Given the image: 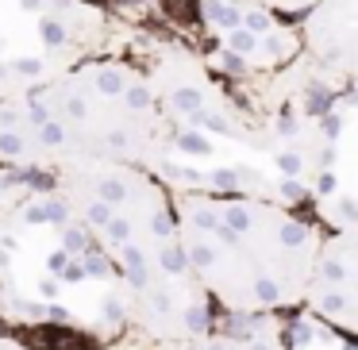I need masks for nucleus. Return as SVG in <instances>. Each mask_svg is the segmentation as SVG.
<instances>
[{"label":"nucleus","mask_w":358,"mask_h":350,"mask_svg":"<svg viewBox=\"0 0 358 350\" xmlns=\"http://www.w3.org/2000/svg\"><path fill=\"white\" fill-rule=\"evenodd\" d=\"M120 289L124 319L143 342L216 331V304L196 281L178 227L173 189L135 162H81L50 173Z\"/></svg>","instance_id":"1"},{"label":"nucleus","mask_w":358,"mask_h":350,"mask_svg":"<svg viewBox=\"0 0 358 350\" xmlns=\"http://www.w3.org/2000/svg\"><path fill=\"white\" fill-rule=\"evenodd\" d=\"M162 108L135 54L85 58L62 78L0 101V170L50 177L81 162L155 166Z\"/></svg>","instance_id":"2"},{"label":"nucleus","mask_w":358,"mask_h":350,"mask_svg":"<svg viewBox=\"0 0 358 350\" xmlns=\"http://www.w3.org/2000/svg\"><path fill=\"white\" fill-rule=\"evenodd\" d=\"M185 258L216 312L270 319L304 308L324 227L296 204L250 193L173 189Z\"/></svg>","instance_id":"3"},{"label":"nucleus","mask_w":358,"mask_h":350,"mask_svg":"<svg viewBox=\"0 0 358 350\" xmlns=\"http://www.w3.org/2000/svg\"><path fill=\"white\" fill-rule=\"evenodd\" d=\"M108 43L112 16L93 0H0V101L62 78Z\"/></svg>","instance_id":"4"},{"label":"nucleus","mask_w":358,"mask_h":350,"mask_svg":"<svg viewBox=\"0 0 358 350\" xmlns=\"http://www.w3.org/2000/svg\"><path fill=\"white\" fill-rule=\"evenodd\" d=\"M304 308L331 331L358 342V224L324 231Z\"/></svg>","instance_id":"5"},{"label":"nucleus","mask_w":358,"mask_h":350,"mask_svg":"<svg viewBox=\"0 0 358 350\" xmlns=\"http://www.w3.org/2000/svg\"><path fill=\"white\" fill-rule=\"evenodd\" d=\"M304 62L358 85V0H316L301 20Z\"/></svg>","instance_id":"6"},{"label":"nucleus","mask_w":358,"mask_h":350,"mask_svg":"<svg viewBox=\"0 0 358 350\" xmlns=\"http://www.w3.org/2000/svg\"><path fill=\"white\" fill-rule=\"evenodd\" d=\"M324 124H327V150H355L358 154V85L355 81H347V93H339L335 104L324 112ZM339 196H343V208L331 216V227L358 224V173L347 189H339Z\"/></svg>","instance_id":"7"},{"label":"nucleus","mask_w":358,"mask_h":350,"mask_svg":"<svg viewBox=\"0 0 358 350\" xmlns=\"http://www.w3.org/2000/svg\"><path fill=\"white\" fill-rule=\"evenodd\" d=\"M143 350H281L273 339L262 335H235V331H208L196 339H178V342H143Z\"/></svg>","instance_id":"8"},{"label":"nucleus","mask_w":358,"mask_h":350,"mask_svg":"<svg viewBox=\"0 0 358 350\" xmlns=\"http://www.w3.org/2000/svg\"><path fill=\"white\" fill-rule=\"evenodd\" d=\"M50 177H31V173H20V170H0V212L16 208L24 196H31L35 189H43Z\"/></svg>","instance_id":"9"},{"label":"nucleus","mask_w":358,"mask_h":350,"mask_svg":"<svg viewBox=\"0 0 358 350\" xmlns=\"http://www.w3.org/2000/svg\"><path fill=\"white\" fill-rule=\"evenodd\" d=\"M250 4H258V8L273 12V16H281V20H301L316 0H250Z\"/></svg>","instance_id":"10"},{"label":"nucleus","mask_w":358,"mask_h":350,"mask_svg":"<svg viewBox=\"0 0 358 350\" xmlns=\"http://www.w3.org/2000/svg\"><path fill=\"white\" fill-rule=\"evenodd\" d=\"M0 350H35V347H31V342H24V339H16V335L0 331Z\"/></svg>","instance_id":"11"},{"label":"nucleus","mask_w":358,"mask_h":350,"mask_svg":"<svg viewBox=\"0 0 358 350\" xmlns=\"http://www.w3.org/2000/svg\"><path fill=\"white\" fill-rule=\"evenodd\" d=\"M93 4H101V8L108 12V4H116V0H93ZM108 16H112V12H108Z\"/></svg>","instance_id":"12"},{"label":"nucleus","mask_w":358,"mask_h":350,"mask_svg":"<svg viewBox=\"0 0 358 350\" xmlns=\"http://www.w3.org/2000/svg\"><path fill=\"white\" fill-rule=\"evenodd\" d=\"M0 308H4V285H0Z\"/></svg>","instance_id":"13"}]
</instances>
